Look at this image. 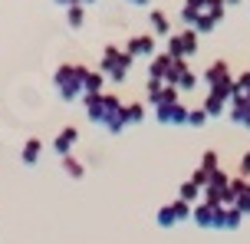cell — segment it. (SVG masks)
<instances>
[{
	"label": "cell",
	"mask_w": 250,
	"mask_h": 244,
	"mask_svg": "<svg viewBox=\"0 0 250 244\" xmlns=\"http://www.w3.org/2000/svg\"><path fill=\"white\" fill-rule=\"evenodd\" d=\"M69 142H76V129H62V135H60V142H56V149H60V152H66V149H69Z\"/></svg>",
	"instance_id": "6da1fadb"
},
{
	"label": "cell",
	"mask_w": 250,
	"mask_h": 244,
	"mask_svg": "<svg viewBox=\"0 0 250 244\" xmlns=\"http://www.w3.org/2000/svg\"><path fill=\"white\" fill-rule=\"evenodd\" d=\"M37 152H40V142H30V145H26V162H33Z\"/></svg>",
	"instance_id": "7a4b0ae2"
}]
</instances>
